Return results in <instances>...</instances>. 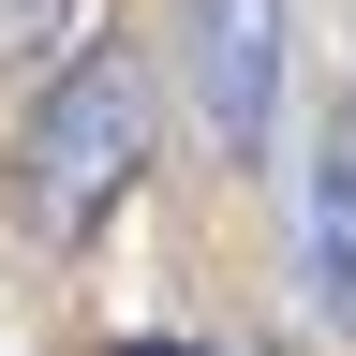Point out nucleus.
Masks as SVG:
<instances>
[{"label":"nucleus","mask_w":356,"mask_h":356,"mask_svg":"<svg viewBox=\"0 0 356 356\" xmlns=\"http://www.w3.org/2000/svg\"><path fill=\"white\" fill-rule=\"evenodd\" d=\"M74 0H0V60H30V44H60Z\"/></svg>","instance_id":"4"},{"label":"nucleus","mask_w":356,"mask_h":356,"mask_svg":"<svg viewBox=\"0 0 356 356\" xmlns=\"http://www.w3.org/2000/svg\"><path fill=\"white\" fill-rule=\"evenodd\" d=\"M312 312L356 327V119L327 134V163H312Z\"/></svg>","instance_id":"3"},{"label":"nucleus","mask_w":356,"mask_h":356,"mask_svg":"<svg viewBox=\"0 0 356 356\" xmlns=\"http://www.w3.org/2000/svg\"><path fill=\"white\" fill-rule=\"evenodd\" d=\"M15 163H30V222L44 238H89V222L149 178V60H134V44H74Z\"/></svg>","instance_id":"1"},{"label":"nucleus","mask_w":356,"mask_h":356,"mask_svg":"<svg viewBox=\"0 0 356 356\" xmlns=\"http://www.w3.org/2000/svg\"><path fill=\"white\" fill-rule=\"evenodd\" d=\"M119 356H193V341H119Z\"/></svg>","instance_id":"5"},{"label":"nucleus","mask_w":356,"mask_h":356,"mask_svg":"<svg viewBox=\"0 0 356 356\" xmlns=\"http://www.w3.org/2000/svg\"><path fill=\"white\" fill-rule=\"evenodd\" d=\"M178 44H193V104L238 163H267L282 134V0H178Z\"/></svg>","instance_id":"2"}]
</instances>
